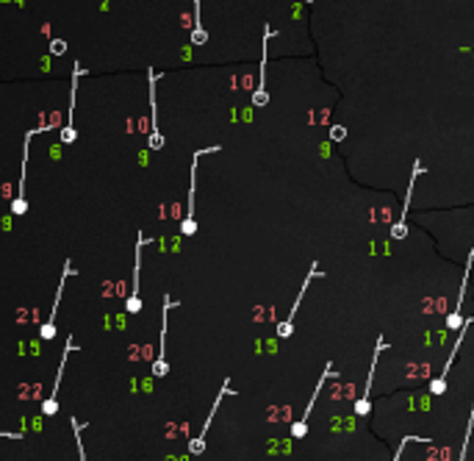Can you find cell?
Masks as SVG:
<instances>
[{"instance_id":"6da1fadb","label":"cell","mask_w":474,"mask_h":461,"mask_svg":"<svg viewBox=\"0 0 474 461\" xmlns=\"http://www.w3.org/2000/svg\"><path fill=\"white\" fill-rule=\"evenodd\" d=\"M220 148H205L192 156V183H189V195H186V217L180 220V236H195L197 233V217H195V195H197V161L202 156L217 153Z\"/></svg>"},{"instance_id":"7a4b0ae2","label":"cell","mask_w":474,"mask_h":461,"mask_svg":"<svg viewBox=\"0 0 474 461\" xmlns=\"http://www.w3.org/2000/svg\"><path fill=\"white\" fill-rule=\"evenodd\" d=\"M170 311H172V298L164 295V311H161V339H158V356L153 361V375L164 378L170 373L167 367V323H170Z\"/></svg>"},{"instance_id":"3957f363","label":"cell","mask_w":474,"mask_h":461,"mask_svg":"<svg viewBox=\"0 0 474 461\" xmlns=\"http://www.w3.org/2000/svg\"><path fill=\"white\" fill-rule=\"evenodd\" d=\"M150 239L145 233H139L136 239V261H133V283H130V295L125 300V311L128 314H139L142 311V298H139V275H142V248L148 245Z\"/></svg>"},{"instance_id":"277c9868","label":"cell","mask_w":474,"mask_h":461,"mask_svg":"<svg viewBox=\"0 0 474 461\" xmlns=\"http://www.w3.org/2000/svg\"><path fill=\"white\" fill-rule=\"evenodd\" d=\"M70 275H75V267L73 261H64V270H61V281H58V289H56V300H53V311H50L48 323L39 328V336L50 342L56 339V314H58V306H61V295H64V283L70 281Z\"/></svg>"},{"instance_id":"5b68a950","label":"cell","mask_w":474,"mask_h":461,"mask_svg":"<svg viewBox=\"0 0 474 461\" xmlns=\"http://www.w3.org/2000/svg\"><path fill=\"white\" fill-rule=\"evenodd\" d=\"M148 78H150V117H153V123H150V136H148V145L150 151H161L164 148V133L158 131V106H155V83H158V73H153V67L148 70Z\"/></svg>"},{"instance_id":"8992f818","label":"cell","mask_w":474,"mask_h":461,"mask_svg":"<svg viewBox=\"0 0 474 461\" xmlns=\"http://www.w3.org/2000/svg\"><path fill=\"white\" fill-rule=\"evenodd\" d=\"M48 128H31L25 133V148H23V167H20V186H17V195H14V201H11V214L14 217H23L25 211H28V201H25V167H28V142L36 136V133H45Z\"/></svg>"},{"instance_id":"52a82bcc","label":"cell","mask_w":474,"mask_h":461,"mask_svg":"<svg viewBox=\"0 0 474 461\" xmlns=\"http://www.w3.org/2000/svg\"><path fill=\"white\" fill-rule=\"evenodd\" d=\"M383 348H386V339L383 336H377V345H374V356H372V367H369V375H366V386H364V395L355 400V414L358 417H366L369 411H372V381H374V370H377V361H380V353H383Z\"/></svg>"},{"instance_id":"ba28073f","label":"cell","mask_w":474,"mask_h":461,"mask_svg":"<svg viewBox=\"0 0 474 461\" xmlns=\"http://www.w3.org/2000/svg\"><path fill=\"white\" fill-rule=\"evenodd\" d=\"M75 350V342L73 336H67V342H64V353H61V361H58V373H56V384H53V392H50V397L42 403V414L45 417H53L56 411H58V386H61V378H64V370H67V359H70V353Z\"/></svg>"},{"instance_id":"9c48e42d","label":"cell","mask_w":474,"mask_h":461,"mask_svg":"<svg viewBox=\"0 0 474 461\" xmlns=\"http://www.w3.org/2000/svg\"><path fill=\"white\" fill-rule=\"evenodd\" d=\"M316 275H322V270H319V264H311V273H308V278H305L302 286H299L297 300H294V306H292V311H289V317L277 325V336H280V339H289V336L294 333V317H297V308H299V303H302V298H305V292H308V283L314 281Z\"/></svg>"},{"instance_id":"30bf717a","label":"cell","mask_w":474,"mask_h":461,"mask_svg":"<svg viewBox=\"0 0 474 461\" xmlns=\"http://www.w3.org/2000/svg\"><path fill=\"white\" fill-rule=\"evenodd\" d=\"M474 323V317H469V320H463V325H460V331H458V339H455V345H452V353H449L447 364H444V373L436 378V381H430V395H444V389H447V375L449 370H452V361H455V356H458V350H460V345H463V336H466V328Z\"/></svg>"},{"instance_id":"8fae6325","label":"cell","mask_w":474,"mask_h":461,"mask_svg":"<svg viewBox=\"0 0 474 461\" xmlns=\"http://www.w3.org/2000/svg\"><path fill=\"white\" fill-rule=\"evenodd\" d=\"M230 392V378H225L222 389H220V395H217V400H214V406H211V411H208V417H205V422H202V431L197 434V439H192L189 442V453L192 456H200L202 450H205V436H208V428H211V422H214V414H217V409H220V403H222V397Z\"/></svg>"},{"instance_id":"7c38bea8","label":"cell","mask_w":474,"mask_h":461,"mask_svg":"<svg viewBox=\"0 0 474 461\" xmlns=\"http://www.w3.org/2000/svg\"><path fill=\"white\" fill-rule=\"evenodd\" d=\"M422 173V161L413 164V173H411V181H408V195H405V203H402V214L397 217V223L391 226V239H405L408 236V206H411V192H413V183Z\"/></svg>"},{"instance_id":"4fadbf2b","label":"cell","mask_w":474,"mask_h":461,"mask_svg":"<svg viewBox=\"0 0 474 461\" xmlns=\"http://www.w3.org/2000/svg\"><path fill=\"white\" fill-rule=\"evenodd\" d=\"M472 267H474V248L469 250V256H466V273H463V283H460V292H458V303H455L452 314L447 317V328H449V331H460V325H463L460 306H463V298H466V283H469V275H472Z\"/></svg>"},{"instance_id":"5bb4252c","label":"cell","mask_w":474,"mask_h":461,"mask_svg":"<svg viewBox=\"0 0 474 461\" xmlns=\"http://www.w3.org/2000/svg\"><path fill=\"white\" fill-rule=\"evenodd\" d=\"M330 375H333V364H324V373L319 375V384H316V389H314V397H311V403L305 406V414H302L297 422L292 425V436H294V439H302V436L308 434V417H311V409H314V403H316V397H319V392H322L324 381H327Z\"/></svg>"},{"instance_id":"9a60e30c","label":"cell","mask_w":474,"mask_h":461,"mask_svg":"<svg viewBox=\"0 0 474 461\" xmlns=\"http://www.w3.org/2000/svg\"><path fill=\"white\" fill-rule=\"evenodd\" d=\"M83 76V67L81 64H75L73 70V86H70V120H67V126L61 128L58 133V139H61V145H73L75 139H78V133H75V126H73V114H75V95H78V78Z\"/></svg>"},{"instance_id":"2e32d148","label":"cell","mask_w":474,"mask_h":461,"mask_svg":"<svg viewBox=\"0 0 474 461\" xmlns=\"http://www.w3.org/2000/svg\"><path fill=\"white\" fill-rule=\"evenodd\" d=\"M269 36H272V26H264V61H261V76H258V89L252 92V106H267L269 95H267V48H269Z\"/></svg>"},{"instance_id":"e0dca14e","label":"cell","mask_w":474,"mask_h":461,"mask_svg":"<svg viewBox=\"0 0 474 461\" xmlns=\"http://www.w3.org/2000/svg\"><path fill=\"white\" fill-rule=\"evenodd\" d=\"M208 42V34L202 28V17H200V0H195V31H192V45H205Z\"/></svg>"},{"instance_id":"ac0fdd59","label":"cell","mask_w":474,"mask_h":461,"mask_svg":"<svg viewBox=\"0 0 474 461\" xmlns=\"http://www.w3.org/2000/svg\"><path fill=\"white\" fill-rule=\"evenodd\" d=\"M70 425H73V431H75V447H78V459L86 461V447H83V439H81V428H83V425H81L75 417L70 420Z\"/></svg>"},{"instance_id":"d6986e66","label":"cell","mask_w":474,"mask_h":461,"mask_svg":"<svg viewBox=\"0 0 474 461\" xmlns=\"http://www.w3.org/2000/svg\"><path fill=\"white\" fill-rule=\"evenodd\" d=\"M472 431H474V406H472L469 428H466V436H463V447H460V456H458V461H466V453H469V442H472Z\"/></svg>"},{"instance_id":"ffe728a7","label":"cell","mask_w":474,"mask_h":461,"mask_svg":"<svg viewBox=\"0 0 474 461\" xmlns=\"http://www.w3.org/2000/svg\"><path fill=\"white\" fill-rule=\"evenodd\" d=\"M411 442H430V439H422V436H405L402 442H399V447H397V453H394V461L402 459V453H405V447L411 445Z\"/></svg>"},{"instance_id":"44dd1931","label":"cell","mask_w":474,"mask_h":461,"mask_svg":"<svg viewBox=\"0 0 474 461\" xmlns=\"http://www.w3.org/2000/svg\"><path fill=\"white\" fill-rule=\"evenodd\" d=\"M344 139H347V128H341V126L330 128V142H344Z\"/></svg>"},{"instance_id":"7402d4cb","label":"cell","mask_w":474,"mask_h":461,"mask_svg":"<svg viewBox=\"0 0 474 461\" xmlns=\"http://www.w3.org/2000/svg\"><path fill=\"white\" fill-rule=\"evenodd\" d=\"M50 53H53V56H64V53H67V42L53 39V42H50Z\"/></svg>"},{"instance_id":"603a6c76","label":"cell","mask_w":474,"mask_h":461,"mask_svg":"<svg viewBox=\"0 0 474 461\" xmlns=\"http://www.w3.org/2000/svg\"><path fill=\"white\" fill-rule=\"evenodd\" d=\"M0 439H23V434H17V431H0Z\"/></svg>"},{"instance_id":"cb8c5ba5","label":"cell","mask_w":474,"mask_h":461,"mask_svg":"<svg viewBox=\"0 0 474 461\" xmlns=\"http://www.w3.org/2000/svg\"><path fill=\"white\" fill-rule=\"evenodd\" d=\"M305 3H314V0H305Z\"/></svg>"}]
</instances>
